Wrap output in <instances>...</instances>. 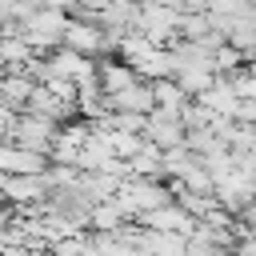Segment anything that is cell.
Returning <instances> with one entry per match:
<instances>
[{"label":"cell","mask_w":256,"mask_h":256,"mask_svg":"<svg viewBox=\"0 0 256 256\" xmlns=\"http://www.w3.org/2000/svg\"><path fill=\"white\" fill-rule=\"evenodd\" d=\"M56 136H60V128H52V120H44V116H16V124L8 132L12 144H20L36 156H48L56 148Z\"/></svg>","instance_id":"1"},{"label":"cell","mask_w":256,"mask_h":256,"mask_svg":"<svg viewBox=\"0 0 256 256\" xmlns=\"http://www.w3.org/2000/svg\"><path fill=\"white\" fill-rule=\"evenodd\" d=\"M104 104H108V112H136V116H152V112H156V88H152V80H136V84H128V88H120V92L104 96Z\"/></svg>","instance_id":"2"},{"label":"cell","mask_w":256,"mask_h":256,"mask_svg":"<svg viewBox=\"0 0 256 256\" xmlns=\"http://www.w3.org/2000/svg\"><path fill=\"white\" fill-rule=\"evenodd\" d=\"M144 140H152L156 148H180V144H188V124H184V116H172V112H152L148 116V128H144Z\"/></svg>","instance_id":"3"},{"label":"cell","mask_w":256,"mask_h":256,"mask_svg":"<svg viewBox=\"0 0 256 256\" xmlns=\"http://www.w3.org/2000/svg\"><path fill=\"white\" fill-rule=\"evenodd\" d=\"M0 172L4 176H40V172H48V164H44V156L12 144V148H0Z\"/></svg>","instance_id":"4"},{"label":"cell","mask_w":256,"mask_h":256,"mask_svg":"<svg viewBox=\"0 0 256 256\" xmlns=\"http://www.w3.org/2000/svg\"><path fill=\"white\" fill-rule=\"evenodd\" d=\"M152 88H156V108H160V112H172V116H180V112L192 104V100H188V92H184L176 80H156Z\"/></svg>","instance_id":"5"}]
</instances>
